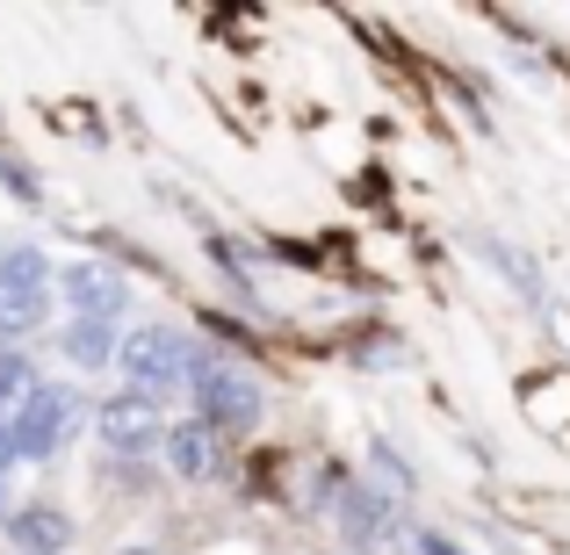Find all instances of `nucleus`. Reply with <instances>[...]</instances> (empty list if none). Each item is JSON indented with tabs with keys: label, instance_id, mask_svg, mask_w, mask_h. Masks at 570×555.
<instances>
[{
	"label": "nucleus",
	"instance_id": "f257e3e1",
	"mask_svg": "<svg viewBox=\"0 0 570 555\" xmlns=\"http://www.w3.org/2000/svg\"><path fill=\"white\" fill-rule=\"evenodd\" d=\"M188 397H195V418H209L224 440H238V433H253L267 418V383L238 361V354H224V347H195Z\"/></svg>",
	"mask_w": 570,
	"mask_h": 555
},
{
	"label": "nucleus",
	"instance_id": "f03ea898",
	"mask_svg": "<svg viewBox=\"0 0 570 555\" xmlns=\"http://www.w3.org/2000/svg\"><path fill=\"white\" fill-rule=\"evenodd\" d=\"M58 296V267L43 246H0V347L43 333Z\"/></svg>",
	"mask_w": 570,
	"mask_h": 555
},
{
	"label": "nucleus",
	"instance_id": "7ed1b4c3",
	"mask_svg": "<svg viewBox=\"0 0 570 555\" xmlns=\"http://www.w3.org/2000/svg\"><path fill=\"white\" fill-rule=\"evenodd\" d=\"M188 361H195V339L181 325H138V333L124 339V354H116V368H124V389H138V397H174V389H188Z\"/></svg>",
	"mask_w": 570,
	"mask_h": 555
},
{
	"label": "nucleus",
	"instance_id": "20e7f679",
	"mask_svg": "<svg viewBox=\"0 0 570 555\" xmlns=\"http://www.w3.org/2000/svg\"><path fill=\"white\" fill-rule=\"evenodd\" d=\"M87 412H80V389L66 383H37V397L22 412H8V433H14V462H51L80 440Z\"/></svg>",
	"mask_w": 570,
	"mask_h": 555
},
{
	"label": "nucleus",
	"instance_id": "39448f33",
	"mask_svg": "<svg viewBox=\"0 0 570 555\" xmlns=\"http://www.w3.org/2000/svg\"><path fill=\"white\" fill-rule=\"evenodd\" d=\"M167 426H174V418L159 412L153 397H138V389H116V397H101V404H95V440L109 447L116 462H145V455H159Z\"/></svg>",
	"mask_w": 570,
	"mask_h": 555
},
{
	"label": "nucleus",
	"instance_id": "423d86ee",
	"mask_svg": "<svg viewBox=\"0 0 570 555\" xmlns=\"http://www.w3.org/2000/svg\"><path fill=\"white\" fill-rule=\"evenodd\" d=\"M159 462H167V476L174 484H217L224 469H232V440H224L209 418H174L167 426V440H159Z\"/></svg>",
	"mask_w": 570,
	"mask_h": 555
},
{
	"label": "nucleus",
	"instance_id": "0eeeda50",
	"mask_svg": "<svg viewBox=\"0 0 570 555\" xmlns=\"http://www.w3.org/2000/svg\"><path fill=\"white\" fill-rule=\"evenodd\" d=\"M470 252L491 267V275L505 281V289L520 296V304L534 310V318H549V325H563V310H557V296H549V275H542V260L534 252H520L513 238H499V231H470Z\"/></svg>",
	"mask_w": 570,
	"mask_h": 555
},
{
	"label": "nucleus",
	"instance_id": "6e6552de",
	"mask_svg": "<svg viewBox=\"0 0 570 555\" xmlns=\"http://www.w3.org/2000/svg\"><path fill=\"white\" fill-rule=\"evenodd\" d=\"M58 296H66L72 318H101V325H124V310H130V281H124V267H109V260L58 267Z\"/></svg>",
	"mask_w": 570,
	"mask_h": 555
},
{
	"label": "nucleus",
	"instance_id": "1a4fd4ad",
	"mask_svg": "<svg viewBox=\"0 0 570 555\" xmlns=\"http://www.w3.org/2000/svg\"><path fill=\"white\" fill-rule=\"evenodd\" d=\"M8 542L14 555H72V513L66 505H14L8 513Z\"/></svg>",
	"mask_w": 570,
	"mask_h": 555
},
{
	"label": "nucleus",
	"instance_id": "9d476101",
	"mask_svg": "<svg viewBox=\"0 0 570 555\" xmlns=\"http://www.w3.org/2000/svg\"><path fill=\"white\" fill-rule=\"evenodd\" d=\"M520 412H528L549 440H563L570 433V368H534L528 383H520Z\"/></svg>",
	"mask_w": 570,
	"mask_h": 555
},
{
	"label": "nucleus",
	"instance_id": "9b49d317",
	"mask_svg": "<svg viewBox=\"0 0 570 555\" xmlns=\"http://www.w3.org/2000/svg\"><path fill=\"white\" fill-rule=\"evenodd\" d=\"M58 354H66L80 375H101L116 368V354H124V325H101V318H66V339H58Z\"/></svg>",
	"mask_w": 570,
	"mask_h": 555
},
{
	"label": "nucleus",
	"instance_id": "f8f14e48",
	"mask_svg": "<svg viewBox=\"0 0 570 555\" xmlns=\"http://www.w3.org/2000/svg\"><path fill=\"white\" fill-rule=\"evenodd\" d=\"M340 354H347L362 375H397V368H412V347H404V333H390V325H368V333L340 339Z\"/></svg>",
	"mask_w": 570,
	"mask_h": 555
},
{
	"label": "nucleus",
	"instance_id": "ddd939ff",
	"mask_svg": "<svg viewBox=\"0 0 570 555\" xmlns=\"http://www.w3.org/2000/svg\"><path fill=\"white\" fill-rule=\"evenodd\" d=\"M368 484L390 490L397 505H404V498H419V469H412V462H404L390 440H368Z\"/></svg>",
	"mask_w": 570,
	"mask_h": 555
},
{
	"label": "nucleus",
	"instance_id": "4468645a",
	"mask_svg": "<svg viewBox=\"0 0 570 555\" xmlns=\"http://www.w3.org/2000/svg\"><path fill=\"white\" fill-rule=\"evenodd\" d=\"M37 383H43V375H37V361H29L22 347H0V418L22 412V404L37 397Z\"/></svg>",
	"mask_w": 570,
	"mask_h": 555
},
{
	"label": "nucleus",
	"instance_id": "2eb2a0df",
	"mask_svg": "<svg viewBox=\"0 0 570 555\" xmlns=\"http://www.w3.org/2000/svg\"><path fill=\"white\" fill-rule=\"evenodd\" d=\"M412 548H419V555H470L462 542H448L441 527H419V534H412Z\"/></svg>",
	"mask_w": 570,
	"mask_h": 555
},
{
	"label": "nucleus",
	"instance_id": "dca6fc26",
	"mask_svg": "<svg viewBox=\"0 0 570 555\" xmlns=\"http://www.w3.org/2000/svg\"><path fill=\"white\" fill-rule=\"evenodd\" d=\"M8 469H14V433H8V418H0V484H8Z\"/></svg>",
	"mask_w": 570,
	"mask_h": 555
},
{
	"label": "nucleus",
	"instance_id": "f3484780",
	"mask_svg": "<svg viewBox=\"0 0 570 555\" xmlns=\"http://www.w3.org/2000/svg\"><path fill=\"white\" fill-rule=\"evenodd\" d=\"M116 555H167V548H153V542H130V548H116Z\"/></svg>",
	"mask_w": 570,
	"mask_h": 555
}]
</instances>
